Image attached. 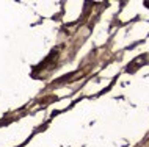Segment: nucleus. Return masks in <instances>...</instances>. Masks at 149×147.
<instances>
[{"instance_id":"f257e3e1","label":"nucleus","mask_w":149,"mask_h":147,"mask_svg":"<svg viewBox=\"0 0 149 147\" xmlns=\"http://www.w3.org/2000/svg\"><path fill=\"white\" fill-rule=\"evenodd\" d=\"M144 6H146V8H149V0H146V2H144Z\"/></svg>"}]
</instances>
